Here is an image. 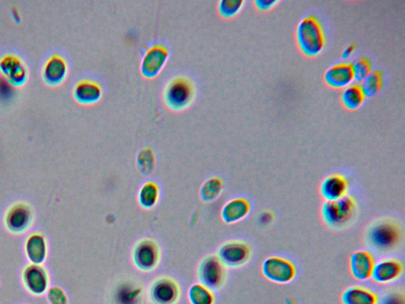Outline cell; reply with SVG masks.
Returning <instances> with one entry per match:
<instances>
[{"instance_id": "6da1fadb", "label": "cell", "mask_w": 405, "mask_h": 304, "mask_svg": "<svg viewBox=\"0 0 405 304\" xmlns=\"http://www.w3.org/2000/svg\"><path fill=\"white\" fill-rule=\"evenodd\" d=\"M401 240V228L390 219L375 221L367 230V245L382 254L394 252L400 245Z\"/></svg>"}, {"instance_id": "7a4b0ae2", "label": "cell", "mask_w": 405, "mask_h": 304, "mask_svg": "<svg viewBox=\"0 0 405 304\" xmlns=\"http://www.w3.org/2000/svg\"><path fill=\"white\" fill-rule=\"evenodd\" d=\"M296 43L300 52L307 57L314 58L321 54L326 39L317 18L307 16L301 20L296 29Z\"/></svg>"}, {"instance_id": "3957f363", "label": "cell", "mask_w": 405, "mask_h": 304, "mask_svg": "<svg viewBox=\"0 0 405 304\" xmlns=\"http://www.w3.org/2000/svg\"><path fill=\"white\" fill-rule=\"evenodd\" d=\"M197 96V86L187 76L173 77L166 84L163 99L169 110L180 112L188 109Z\"/></svg>"}, {"instance_id": "277c9868", "label": "cell", "mask_w": 405, "mask_h": 304, "mask_svg": "<svg viewBox=\"0 0 405 304\" xmlns=\"http://www.w3.org/2000/svg\"><path fill=\"white\" fill-rule=\"evenodd\" d=\"M356 211V201L348 195L339 200L326 201L321 208L324 221L333 229L346 227L353 220Z\"/></svg>"}, {"instance_id": "5b68a950", "label": "cell", "mask_w": 405, "mask_h": 304, "mask_svg": "<svg viewBox=\"0 0 405 304\" xmlns=\"http://www.w3.org/2000/svg\"><path fill=\"white\" fill-rule=\"evenodd\" d=\"M262 274L268 281L285 285L292 282L297 275L294 263L282 257H269L263 262Z\"/></svg>"}, {"instance_id": "8992f818", "label": "cell", "mask_w": 405, "mask_h": 304, "mask_svg": "<svg viewBox=\"0 0 405 304\" xmlns=\"http://www.w3.org/2000/svg\"><path fill=\"white\" fill-rule=\"evenodd\" d=\"M251 254V248L246 242L233 240L219 247L217 257L225 267L238 268L246 264Z\"/></svg>"}, {"instance_id": "52a82bcc", "label": "cell", "mask_w": 405, "mask_h": 304, "mask_svg": "<svg viewBox=\"0 0 405 304\" xmlns=\"http://www.w3.org/2000/svg\"><path fill=\"white\" fill-rule=\"evenodd\" d=\"M200 283L211 290L219 289L226 280V268L216 256H208L199 267Z\"/></svg>"}, {"instance_id": "ba28073f", "label": "cell", "mask_w": 405, "mask_h": 304, "mask_svg": "<svg viewBox=\"0 0 405 304\" xmlns=\"http://www.w3.org/2000/svg\"><path fill=\"white\" fill-rule=\"evenodd\" d=\"M169 59V50L163 44L153 45L148 49L141 60L142 76L153 79L163 71Z\"/></svg>"}, {"instance_id": "9c48e42d", "label": "cell", "mask_w": 405, "mask_h": 304, "mask_svg": "<svg viewBox=\"0 0 405 304\" xmlns=\"http://www.w3.org/2000/svg\"><path fill=\"white\" fill-rule=\"evenodd\" d=\"M132 258L135 265L142 271H152L160 260V249L157 242L151 239L139 241L134 247Z\"/></svg>"}, {"instance_id": "30bf717a", "label": "cell", "mask_w": 405, "mask_h": 304, "mask_svg": "<svg viewBox=\"0 0 405 304\" xmlns=\"http://www.w3.org/2000/svg\"><path fill=\"white\" fill-rule=\"evenodd\" d=\"M180 295L178 283L165 276L155 280L148 291V297L152 304H176Z\"/></svg>"}, {"instance_id": "8fae6325", "label": "cell", "mask_w": 405, "mask_h": 304, "mask_svg": "<svg viewBox=\"0 0 405 304\" xmlns=\"http://www.w3.org/2000/svg\"><path fill=\"white\" fill-rule=\"evenodd\" d=\"M33 219L32 208L26 203L19 202L12 206L6 212L5 223L6 228L11 233L21 234L30 228Z\"/></svg>"}, {"instance_id": "7c38bea8", "label": "cell", "mask_w": 405, "mask_h": 304, "mask_svg": "<svg viewBox=\"0 0 405 304\" xmlns=\"http://www.w3.org/2000/svg\"><path fill=\"white\" fill-rule=\"evenodd\" d=\"M23 281L26 289L36 295H43L48 290L50 285L48 273L42 266L36 264L25 268Z\"/></svg>"}, {"instance_id": "4fadbf2b", "label": "cell", "mask_w": 405, "mask_h": 304, "mask_svg": "<svg viewBox=\"0 0 405 304\" xmlns=\"http://www.w3.org/2000/svg\"><path fill=\"white\" fill-rule=\"evenodd\" d=\"M352 65L348 63H340L329 67L324 74V81L330 89L341 90L354 82Z\"/></svg>"}, {"instance_id": "5bb4252c", "label": "cell", "mask_w": 405, "mask_h": 304, "mask_svg": "<svg viewBox=\"0 0 405 304\" xmlns=\"http://www.w3.org/2000/svg\"><path fill=\"white\" fill-rule=\"evenodd\" d=\"M350 270L354 278L361 281L371 278L375 266L372 254L367 251H358L350 257Z\"/></svg>"}, {"instance_id": "9a60e30c", "label": "cell", "mask_w": 405, "mask_h": 304, "mask_svg": "<svg viewBox=\"0 0 405 304\" xmlns=\"http://www.w3.org/2000/svg\"><path fill=\"white\" fill-rule=\"evenodd\" d=\"M403 263L398 259H387L375 263L371 278L381 285L393 282L403 274Z\"/></svg>"}, {"instance_id": "2e32d148", "label": "cell", "mask_w": 405, "mask_h": 304, "mask_svg": "<svg viewBox=\"0 0 405 304\" xmlns=\"http://www.w3.org/2000/svg\"><path fill=\"white\" fill-rule=\"evenodd\" d=\"M144 290L136 282L125 281L114 289L112 296L113 304H142Z\"/></svg>"}, {"instance_id": "e0dca14e", "label": "cell", "mask_w": 405, "mask_h": 304, "mask_svg": "<svg viewBox=\"0 0 405 304\" xmlns=\"http://www.w3.org/2000/svg\"><path fill=\"white\" fill-rule=\"evenodd\" d=\"M103 87L96 80L85 79L79 81L74 89V96L80 103L96 104L103 96Z\"/></svg>"}, {"instance_id": "ac0fdd59", "label": "cell", "mask_w": 405, "mask_h": 304, "mask_svg": "<svg viewBox=\"0 0 405 304\" xmlns=\"http://www.w3.org/2000/svg\"><path fill=\"white\" fill-rule=\"evenodd\" d=\"M348 181L343 175L333 174L322 181L320 191L326 201L339 200L347 195Z\"/></svg>"}, {"instance_id": "d6986e66", "label": "cell", "mask_w": 405, "mask_h": 304, "mask_svg": "<svg viewBox=\"0 0 405 304\" xmlns=\"http://www.w3.org/2000/svg\"><path fill=\"white\" fill-rule=\"evenodd\" d=\"M251 211V205L247 199L234 198L222 208V218L227 224H234L245 219Z\"/></svg>"}, {"instance_id": "ffe728a7", "label": "cell", "mask_w": 405, "mask_h": 304, "mask_svg": "<svg viewBox=\"0 0 405 304\" xmlns=\"http://www.w3.org/2000/svg\"><path fill=\"white\" fill-rule=\"evenodd\" d=\"M48 247L45 236L40 233H33L25 242V254L32 264L40 265L45 261Z\"/></svg>"}, {"instance_id": "44dd1931", "label": "cell", "mask_w": 405, "mask_h": 304, "mask_svg": "<svg viewBox=\"0 0 405 304\" xmlns=\"http://www.w3.org/2000/svg\"><path fill=\"white\" fill-rule=\"evenodd\" d=\"M343 304H379L380 296L367 288L349 287L342 295Z\"/></svg>"}, {"instance_id": "7402d4cb", "label": "cell", "mask_w": 405, "mask_h": 304, "mask_svg": "<svg viewBox=\"0 0 405 304\" xmlns=\"http://www.w3.org/2000/svg\"><path fill=\"white\" fill-rule=\"evenodd\" d=\"M67 70L65 60L59 55H54L45 64L44 76L47 82L58 84L64 79Z\"/></svg>"}, {"instance_id": "603a6c76", "label": "cell", "mask_w": 405, "mask_h": 304, "mask_svg": "<svg viewBox=\"0 0 405 304\" xmlns=\"http://www.w3.org/2000/svg\"><path fill=\"white\" fill-rule=\"evenodd\" d=\"M341 103L346 110L356 111L363 105L366 97L358 84H353L344 89L341 94Z\"/></svg>"}, {"instance_id": "cb8c5ba5", "label": "cell", "mask_w": 405, "mask_h": 304, "mask_svg": "<svg viewBox=\"0 0 405 304\" xmlns=\"http://www.w3.org/2000/svg\"><path fill=\"white\" fill-rule=\"evenodd\" d=\"M2 70L8 75L13 82L20 83L25 78V69L17 57L6 56L0 62Z\"/></svg>"}, {"instance_id": "d4e9b609", "label": "cell", "mask_w": 405, "mask_h": 304, "mask_svg": "<svg viewBox=\"0 0 405 304\" xmlns=\"http://www.w3.org/2000/svg\"><path fill=\"white\" fill-rule=\"evenodd\" d=\"M383 86L384 77L380 70L371 72L369 75L362 81L360 84L362 91L366 98L377 96L382 90Z\"/></svg>"}, {"instance_id": "484cf974", "label": "cell", "mask_w": 405, "mask_h": 304, "mask_svg": "<svg viewBox=\"0 0 405 304\" xmlns=\"http://www.w3.org/2000/svg\"><path fill=\"white\" fill-rule=\"evenodd\" d=\"M160 191L154 181H147L142 186L139 193V201L142 207L150 209L157 204Z\"/></svg>"}, {"instance_id": "4316f807", "label": "cell", "mask_w": 405, "mask_h": 304, "mask_svg": "<svg viewBox=\"0 0 405 304\" xmlns=\"http://www.w3.org/2000/svg\"><path fill=\"white\" fill-rule=\"evenodd\" d=\"M188 299L191 304H214L215 295L210 288L202 285L195 283L188 291Z\"/></svg>"}, {"instance_id": "83f0119b", "label": "cell", "mask_w": 405, "mask_h": 304, "mask_svg": "<svg viewBox=\"0 0 405 304\" xmlns=\"http://www.w3.org/2000/svg\"><path fill=\"white\" fill-rule=\"evenodd\" d=\"M224 188V182L219 177L208 179L201 188V198L206 202H211L219 197Z\"/></svg>"}, {"instance_id": "f1b7e54d", "label": "cell", "mask_w": 405, "mask_h": 304, "mask_svg": "<svg viewBox=\"0 0 405 304\" xmlns=\"http://www.w3.org/2000/svg\"><path fill=\"white\" fill-rule=\"evenodd\" d=\"M244 5L243 0H221L217 4V10L222 18L231 19L239 15Z\"/></svg>"}, {"instance_id": "f546056e", "label": "cell", "mask_w": 405, "mask_h": 304, "mask_svg": "<svg viewBox=\"0 0 405 304\" xmlns=\"http://www.w3.org/2000/svg\"><path fill=\"white\" fill-rule=\"evenodd\" d=\"M350 65H352L354 79L358 83H361L373 71L372 63L366 57H357Z\"/></svg>"}, {"instance_id": "4dcf8cb0", "label": "cell", "mask_w": 405, "mask_h": 304, "mask_svg": "<svg viewBox=\"0 0 405 304\" xmlns=\"http://www.w3.org/2000/svg\"><path fill=\"white\" fill-rule=\"evenodd\" d=\"M137 164L141 173L148 174L153 171L155 164V157L151 148H142L138 154Z\"/></svg>"}, {"instance_id": "1f68e13d", "label": "cell", "mask_w": 405, "mask_h": 304, "mask_svg": "<svg viewBox=\"0 0 405 304\" xmlns=\"http://www.w3.org/2000/svg\"><path fill=\"white\" fill-rule=\"evenodd\" d=\"M48 300L50 304H69L66 293L59 287H53L49 290Z\"/></svg>"}, {"instance_id": "d6a6232c", "label": "cell", "mask_w": 405, "mask_h": 304, "mask_svg": "<svg viewBox=\"0 0 405 304\" xmlns=\"http://www.w3.org/2000/svg\"><path fill=\"white\" fill-rule=\"evenodd\" d=\"M280 3L278 0H256L254 5L260 11H268L275 9Z\"/></svg>"}, {"instance_id": "836d02e7", "label": "cell", "mask_w": 405, "mask_h": 304, "mask_svg": "<svg viewBox=\"0 0 405 304\" xmlns=\"http://www.w3.org/2000/svg\"><path fill=\"white\" fill-rule=\"evenodd\" d=\"M382 304H404V298L399 293L389 294Z\"/></svg>"}, {"instance_id": "e575fe53", "label": "cell", "mask_w": 405, "mask_h": 304, "mask_svg": "<svg viewBox=\"0 0 405 304\" xmlns=\"http://www.w3.org/2000/svg\"><path fill=\"white\" fill-rule=\"evenodd\" d=\"M355 50V45L350 44L346 47V49L343 50L342 52V58L343 59H348L350 57H352L353 54Z\"/></svg>"}]
</instances>
